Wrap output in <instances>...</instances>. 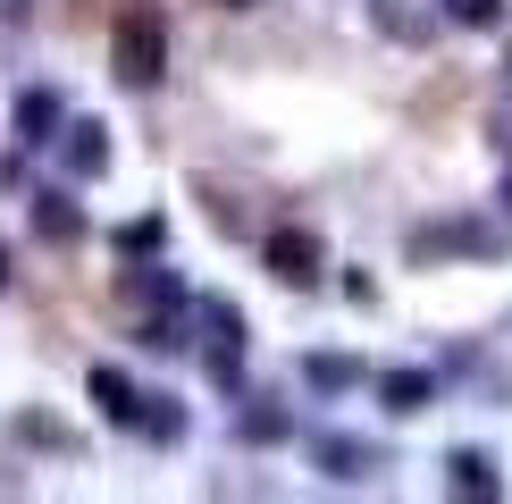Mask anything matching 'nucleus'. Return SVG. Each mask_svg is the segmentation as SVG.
<instances>
[{
    "label": "nucleus",
    "instance_id": "obj_1",
    "mask_svg": "<svg viewBox=\"0 0 512 504\" xmlns=\"http://www.w3.org/2000/svg\"><path fill=\"white\" fill-rule=\"evenodd\" d=\"M110 68H118V84H160V68H168V26H160V9H126L118 17V34H110Z\"/></svg>",
    "mask_w": 512,
    "mask_h": 504
},
{
    "label": "nucleus",
    "instance_id": "obj_2",
    "mask_svg": "<svg viewBox=\"0 0 512 504\" xmlns=\"http://www.w3.org/2000/svg\"><path fill=\"white\" fill-rule=\"evenodd\" d=\"M269 269H277L286 286H311V278H319V244L303 236V227H294V236H269Z\"/></svg>",
    "mask_w": 512,
    "mask_h": 504
},
{
    "label": "nucleus",
    "instance_id": "obj_3",
    "mask_svg": "<svg viewBox=\"0 0 512 504\" xmlns=\"http://www.w3.org/2000/svg\"><path fill=\"white\" fill-rule=\"evenodd\" d=\"M378 395H387V412H420V404H429V370H395Z\"/></svg>",
    "mask_w": 512,
    "mask_h": 504
},
{
    "label": "nucleus",
    "instance_id": "obj_4",
    "mask_svg": "<svg viewBox=\"0 0 512 504\" xmlns=\"http://www.w3.org/2000/svg\"><path fill=\"white\" fill-rule=\"evenodd\" d=\"M454 488H462V496H496V471H487V454H454Z\"/></svg>",
    "mask_w": 512,
    "mask_h": 504
},
{
    "label": "nucleus",
    "instance_id": "obj_5",
    "mask_svg": "<svg viewBox=\"0 0 512 504\" xmlns=\"http://www.w3.org/2000/svg\"><path fill=\"white\" fill-rule=\"evenodd\" d=\"M68 160H76V168H101V160H110V143H101V126H76Z\"/></svg>",
    "mask_w": 512,
    "mask_h": 504
},
{
    "label": "nucleus",
    "instance_id": "obj_6",
    "mask_svg": "<svg viewBox=\"0 0 512 504\" xmlns=\"http://www.w3.org/2000/svg\"><path fill=\"white\" fill-rule=\"evenodd\" d=\"M42 236H59V244H68V236H76V210H68V202H59V194H51V202H42Z\"/></svg>",
    "mask_w": 512,
    "mask_h": 504
},
{
    "label": "nucleus",
    "instance_id": "obj_7",
    "mask_svg": "<svg viewBox=\"0 0 512 504\" xmlns=\"http://www.w3.org/2000/svg\"><path fill=\"white\" fill-rule=\"evenodd\" d=\"M454 17H462V26H496L504 0H454Z\"/></svg>",
    "mask_w": 512,
    "mask_h": 504
},
{
    "label": "nucleus",
    "instance_id": "obj_8",
    "mask_svg": "<svg viewBox=\"0 0 512 504\" xmlns=\"http://www.w3.org/2000/svg\"><path fill=\"white\" fill-rule=\"evenodd\" d=\"M118 244H126V252H152V244H160V219H135V227H126Z\"/></svg>",
    "mask_w": 512,
    "mask_h": 504
},
{
    "label": "nucleus",
    "instance_id": "obj_9",
    "mask_svg": "<svg viewBox=\"0 0 512 504\" xmlns=\"http://www.w3.org/2000/svg\"><path fill=\"white\" fill-rule=\"evenodd\" d=\"M236 9H244V0H236Z\"/></svg>",
    "mask_w": 512,
    "mask_h": 504
}]
</instances>
